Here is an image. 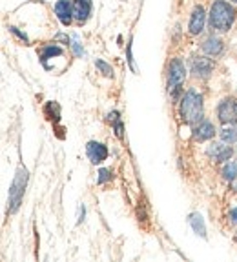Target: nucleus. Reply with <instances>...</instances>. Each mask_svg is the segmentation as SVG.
Segmentation results:
<instances>
[{
	"mask_svg": "<svg viewBox=\"0 0 237 262\" xmlns=\"http://www.w3.org/2000/svg\"><path fill=\"white\" fill-rule=\"evenodd\" d=\"M235 16L237 11L233 9L232 4H228L226 0H213L212 9H210V26H212V29L226 33L232 28Z\"/></svg>",
	"mask_w": 237,
	"mask_h": 262,
	"instance_id": "f257e3e1",
	"label": "nucleus"
},
{
	"mask_svg": "<svg viewBox=\"0 0 237 262\" xmlns=\"http://www.w3.org/2000/svg\"><path fill=\"white\" fill-rule=\"evenodd\" d=\"M181 117L186 124H197L203 120V97L190 90L181 100Z\"/></svg>",
	"mask_w": 237,
	"mask_h": 262,
	"instance_id": "f03ea898",
	"label": "nucleus"
},
{
	"mask_svg": "<svg viewBox=\"0 0 237 262\" xmlns=\"http://www.w3.org/2000/svg\"><path fill=\"white\" fill-rule=\"evenodd\" d=\"M26 184H28V169L24 166H18L15 179L11 182V188H9V213H15L21 208Z\"/></svg>",
	"mask_w": 237,
	"mask_h": 262,
	"instance_id": "7ed1b4c3",
	"label": "nucleus"
},
{
	"mask_svg": "<svg viewBox=\"0 0 237 262\" xmlns=\"http://www.w3.org/2000/svg\"><path fill=\"white\" fill-rule=\"evenodd\" d=\"M184 77H186V68L181 58H173L168 68V91L175 93L181 86H183Z\"/></svg>",
	"mask_w": 237,
	"mask_h": 262,
	"instance_id": "20e7f679",
	"label": "nucleus"
},
{
	"mask_svg": "<svg viewBox=\"0 0 237 262\" xmlns=\"http://www.w3.org/2000/svg\"><path fill=\"white\" fill-rule=\"evenodd\" d=\"M217 117L223 124H235L237 122V100L235 98H225L217 107Z\"/></svg>",
	"mask_w": 237,
	"mask_h": 262,
	"instance_id": "39448f33",
	"label": "nucleus"
},
{
	"mask_svg": "<svg viewBox=\"0 0 237 262\" xmlns=\"http://www.w3.org/2000/svg\"><path fill=\"white\" fill-rule=\"evenodd\" d=\"M213 71V64L206 57H195L192 62V73L195 78H208Z\"/></svg>",
	"mask_w": 237,
	"mask_h": 262,
	"instance_id": "423d86ee",
	"label": "nucleus"
},
{
	"mask_svg": "<svg viewBox=\"0 0 237 262\" xmlns=\"http://www.w3.org/2000/svg\"><path fill=\"white\" fill-rule=\"evenodd\" d=\"M86 153H88V159L93 164H101L108 159V147L101 142H95V140L93 142H88Z\"/></svg>",
	"mask_w": 237,
	"mask_h": 262,
	"instance_id": "0eeeda50",
	"label": "nucleus"
},
{
	"mask_svg": "<svg viewBox=\"0 0 237 262\" xmlns=\"http://www.w3.org/2000/svg\"><path fill=\"white\" fill-rule=\"evenodd\" d=\"M205 22H206V13L203 9V6H195L193 9L192 16H190V24H188V31L192 35H199L205 28Z\"/></svg>",
	"mask_w": 237,
	"mask_h": 262,
	"instance_id": "6e6552de",
	"label": "nucleus"
},
{
	"mask_svg": "<svg viewBox=\"0 0 237 262\" xmlns=\"http://www.w3.org/2000/svg\"><path fill=\"white\" fill-rule=\"evenodd\" d=\"M73 18L77 22H86L91 15V0H71Z\"/></svg>",
	"mask_w": 237,
	"mask_h": 262,
	"instance_id": "1a4fd4ad",
	"label": "nucleus"
},
{
	"mask_svg": "<svg viewBox=\"0 0 237 262\" xmlns=\"http://www.w3.org/2000/svg\"><path fill=\"white\" fill-rule=\"evenodd\" d=\"M55 15L64 26H70L73 20V8H71L70 0H58L55 4Z\"/></svg>",
	"mask_w": 237,
	"mask_h": 262,
	"instance_id": "9d476101",
	"label": "nucleus"
},
{
	"mask_svg": "<svg viewBox=\"0 0 237 262\" xmlns=\"http://www.w3.org/2000/svg\"><path fill=\"white\" fill-rule=\"evenodd\" d=\"M206 153H208L215 162H226V160H230L233 151H232V147L225 146V144H212Z\"/></svg>",
	"mask_w": 237,
	"mask_h": 262,
	"instance_id": "9b49d317",
	"label": "nucleus"
},
{
	"mask_svg": "<svg viewBox=\"0 0 237 262\" xmlns=\"http://www.w3.org/2000/svg\"><path fill=\"white\" fill-rule=\"evenodd\" d=\"M213 133H215V127H213V124L210 122V120H201L199 126H197L195 131H193L195 140H199V142L210 140L213 137Z\"/></svg>",
	"mask_w": 237,
	"mask_h": 262,
	"instance_id": "f8f14e48",
	"label": "nucleus"
},
{
	"mask_svg": "<svg viewBox=\"0 0 237 262\" xmlns=\"http://www.w3.org/2000/svg\"><path fill=\"white\" fill-rule=\"evenodd\" d=\"M203 51L210 57H217V55L223 53V40L217 37H208L203 42Z\"/></svg>",
	"mask_w": 237,
	"mask_h": 262,
	"instance_id": "ddd939ff",
	"label": "nucleus"
},
{
	"mask_svg": "<svg viewBox=\"0 0 237 262\" xmlns=\"http://www.w3.org/2000/svg\"><path fill=\"white\" fill-rule=\"evenodd\" d=\"M190 226H192V229L195 231L199 237L206 238V228H205V221H203V217H201L199 213H192L188 219Z\"/></svg>",
	"mask_w": 237,
	"mask_h": 262,
	"instance_id": "4468645a",
	"label": "nucleus"
},
{
	"mask_svg": "<svg viewBox=\"0 0 237 262\" xmlns=\"http://www.w3.org/2000/svg\"><path fill=\"white\" fill-rule=\"evenodd\" d=\"M223 177H225L226 180H233L237 179V162H228L223 168Z\"/></svg>",
	"mask_w": 237,
	"mask_h": 262,
	"instance_id": "2eb2a0df",
	"label": "nucleus"
},
{
	"mask_svg": "<svg viewBox=\"0 0 237 262\" xmlns=\"http://www.w3.org/2000/svg\"><path fill=\"white\" fill-rule=\"evenodd\" d=\"M221 139L225 140V142L232 144L237 140V129L235 127H225V129L221 131Z\"/></svg>",
	"mask_w": 237,
	"mask_h": 262,
	"instance_id": "dca6fc26",
	"label": "nucleus"
},
{
	"mask_svg": "<svg viewBox=\"0 0 237 262\" xmlns=\"http://www.w3.org/2000/svg\"><path fill=\"white\" fill-rule=\"evenodd\" d=\"M95 66L103 71V75H106V77H113V70H111V66H108L104 60H97L95 62Z\"/></svg>",
	"mask_w": 237,
	"mask_h": 262,
	"instance_id": "f3484780",
	"label": "nucleus"
},
{
	"mask_svg": "<svg viewBox=\"0 0 237 262\" xmlns=\"http://www.w3.org/2000/svg\"><path fill=\"white\" fill-rule=\"evenodd\" d=\"M110 179H111V169H101V171H98V179H97L98 184H104V182Z\"/></svg>",
	"mask_w": 237,
	"mask_h": 262,
	"instance_id": "a211bd4d",
	"label": "nucleus"
},
{
	"mask_svg": "<svg viewBox=\"0 0 237 262\" xmlns=\"http://www.w3.org/2000/svg\"><path fill=\"white\" fill-rule=\"evenodd\" d=\"M71 48H73L75 57H81V55H84V49H82V48H81V44L77 42V37H75V40H73V44H71Z\"/></svg>",
	"mask_w": 237,
	"mask_h": 262,
	"instance_id": "6ab92c4d",
	"label": "nucleus"
},
{
	"mask_svg": "<svg viewBox=\"0 0 237 262\" xmlns=\"http://www.w3.org/2000/svg\"><path fill=\"white\" fill-rule=\"evenodd\" d=\"M9 31H11V33H15L16 37H18V38H22V40H24V42H28V37H26V33H21V31H18V29H16V28H9Z\"/></svg>",
	"mask_w": 237,
	"mask_h": 262,
	"instance_id": "aec40b11",
	"label": "nucleus"
},
{
	"mask_svg": "<svg viewBox=\"0 0 237 262\" xmlns=\"http://www.w3.org/2000/svg\"><path fill=\"white\" fill-rule=\"evenodd\" d=\"M128 62H130V66L133 68V57H131V40H130V44H128Z\"/></svg>",
	"mask_w": 237,
	"mask_h": 262,
	"instance_id": "412c9836",
	"label": "nucleus"
},
{
	"mask_svg": "<svg viewBox=\"0 0 237 262\" xmlns=\"http://www.w3.org/2000/svg\"><path fill=\"white\" fill-rule=\"evenodd\" d=\"M230 221H232L233 224H237V208H233L232 211H230Z\"/></svg>",
	"mask_w": 237,
	"mask_h": 262,
	"instance_id": "4be33fe9",
	"label": "nucleus"
},
{
	"mask_svg": "<svg viewBox=\"0 0 237 262\" xmlns=\"http://www.w3.org/2000/svg\"><path fill=\"white\" fill-rule=\"evenodd\" d=\"M233 2H235V4H237V0H233Z\"/></svg>",
	"mask_w": 237,
	"mask_h": 262,
	"instance_id": "5701e85b",
	"label": "nucleus"
}]
</instances>
